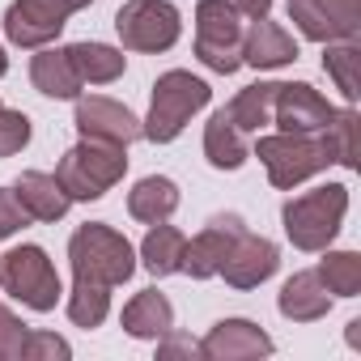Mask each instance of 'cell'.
Segmentation results:
<instances>
[{
    "label": "cell",
    "mask_w": 361,
    "mask_h": 361,
    "mask_svg": "<svg viewBox=\"0 0 361 361\" xmlns=\"http://www.w3.org/2000/svg\"><path fill=\"white\" fill-rule=\"evenodd\" d=\"M247 230V221L238 217V213H221V217H213L192 243H188V251H183V272L192 276V281H213L217 272H221V259L230 255V247H234V238Z\"/></svg>",
    "instance_id": "obj_13"
},
{
    "label": "cell",
    "mask_w": 361,
    "mask_h": 361,
    "mask_svg": "<svg viewBox=\"0 0 361 361\" xmlns=\"http://www.w3.org/2000/svg\"><path fill=\"white\" fill-rule=\"evenodd\" d=\"M64 361V357H73V348H68V340L64 336H56V331H35L30 327V336H26V348H22V361Z\"/></svg>",
    "instance_id": "obj_31"
},
{
    "label": "cell",
    "mask_w": 361,
    "mask_h": 361,
    "mask_svg": "<svg viewBox=\"0 0 361 361\" xmlns=\"http://www.w3.org/2000/svg\"><path fill=\"white\" fill-rule=\"evenodd\" d=\"M344 213H348V188L344 183H323L314 192H302V196L285 200L281 226H285V238L298 251H323V247L336 243V234L344 226Z\"/></svg>",
    "instance_id": "obj_5"
},
{
    "label": "cell",
    "mask_w": 361,
    "mask_h": 361,
    "mask_svg": "<svg viewBox=\"0 0 361 361\" xmlns=\"http://www.w3.org/2000/svg\"><path fill=\"white\" fill-rule=\"evenodd\" d=\"M22 226H30V213L18 204L13 188H0V243H5V238H13Z\"/></svg>",
    "instance_id": "obj_32"
},
{
    "label": "cell",
    "mask_w": 361,
    "mask_h": 361,
    "mask_svg": "<svg viewBox=\"0 0 361 361\" xmlns=\"http://www.w3.org/2000/svg\"><path fill=\"white\" fill-rule=\"evenodd\" d=\"M26 336H30V327L9 306H0V361H22Z\"/></svg>",
    "instance_id": "obj_30"
},
{
    "label": "cell",
    "mask_w": 361,
    "mask_h": 361,
    "mask_svg": "<svg viewBox=\"0 0 361 361\" xmlns=\"http://www.w3.org/2000/svg\"><path fill=\"white\" fill-rule=\"evenodd\" d=\"M178 209V183L166 174H149L128 192V213L145 226H157V221H170Z\"/></svg>",
    "instance_id": "obj_21"
},
{
    "label": "cell",
    "mask_w": 361,
    "mask_h": 361,
    "mask_svg": "<svg viewBox=\"0 0 361 361\" xmlns=\"http://www.w3.org/2000/svg\"><path fill=\"white\" fill-rule=\"evenodd\" d=\"M276 85H281V81H255V85L238 90V94L230 98V106H226L230 123H234L238 132H259V128H268V123H272Z\"/></svg>",
    "instance_id": "obj_25"
},
{
    "label": "cell",
    "mask_w": 361,
    "mask_h": 361,
    "mask_svg": "<svg viewBox=\"0 0 361 361\" xmlns=\"http://www.w3.org/2000/svg\"><path fill=\"white\" fill-rule=\"evenodd\" d=\"M272 348H276L272 336L259 323H251V319H221L200 340V357L204 361H259Z\"/></svg>",
    "instance_id": "obj_12"
},
{
    "label": "cell",
    "mask_w": 361,
    "mask_h": 361,
    "mask_svg": "<svg viewBox=\"0 0 361 361\" xmlns=\"http://www.w3.org/2000/svg\"><path fill=\"white\" fill-rule=\"evenodd\" d=\"M68 264H73L68 319H73V327L94 331L111 314V289L136 272V251L106 221H85L68 238Z\"/></svg>",
    "instance_id": "obj_1"
},
{
    "label": "cell",
    "mask_w": 361,
    "mask_h": 361,
    "mask_svg": "<svg viewBox=\"0 0 361 361\" xmlns=\"http://www.w3.org/2000/svg\"><path fill=\"white\" fill-rule=\"evenodd\" d=\"M319 281L327 293L336 298H357L361 293V255L357 251H327L323 247V259H319Z\"/></svg>",
    "instance_id": "obj_27"
},
{
    "label": "cell",
    "mask_w": 361,
    "mask_h": 361,
    "mask_svg": "<svg viewBox=\"0 0 361 361\" xmlns=\"http://www.w3.org/2000/svg\"><path fill=\"white\" fill-rule=\"evenodd\" d=\"M73 123H77V132L90 136V140H111V145H132V140H140V119H136L123 102L102 98V94L77 98Z\"/></svg>",
    "instance_id": "obj_15"
},
{
    "label": "cell",
    "mask_w": 361,
    "mask_h": 361,
    "mask_svg": "<svg viewBox=\"0 0 361 361\" xmlns=\"http://www.w3.org/2000/svg\"><path fill=\"white\" fill-rule=\"evenodd\" d=\"M157 357L161 361H174V357H200V344L192 340V336H178L174 327L157 340Z\"/></svg>",
    "instance_id": "obj_33"
},
{
    "label": "cell",
    "mask_w": 361,
    "mask_h": 361,
    "mask_svg": "<svg viewBox=\"0 0 361 361\" xmlns=\"http://www.w3.org/2000/svg\"><path fill=\"white\" fill-rule=\"evenodd\" d=\"M289 22L310 43L361 39V0H289Z\"/></svg>",
    "instance_id": "obj_9"
},
{
    "label": "cell",
    "mask_w": 361,
    "mask_h": 361,
    "mask_svg": "<svg viewBox=\"0 0 361 361\" xmlns=\"http://www.w3.org/2000/svg\"><path fill=\"white\" fill-rule=\"evenodd\" d=\"M255 157L264 161L268 183L276 192H293L298 183L314 178L319 170L336 166L327 128L323 132H272V136H259L255 140Z\"/></svg>",
    "instance_id": "obj_2"
},
{
    "label": "cell",
    "mask_w": 361,
    "mask_h": 361,
    "mask_svg": "<svg viewBox=\"0 0 361 361\" xmlns=\"http://www.w3.org/2000/svg\"><path fill=\"white\" fill-rule=\"evenodd\" d=\"M0 289H5L13 302L39 310V314L56 310V302L64 298V285H60L56 264L35 243H22V247H13V251L0 255Z\"/></svg>",
    "instance_id": "obj_6"
},
{
    "label": "cell",
    "mask_w": 361,
    "mask_h": 361,
    "mask_svg": "<svg viewBox=\"0 0 361 361\" xmlns=\"http://www.w3.org/2000/svg\"><path fill=\"white\" fill-rule=\"evenodd\" d=\"M119 323H123V331H128L132 340H161V336L174 327V306H170V298H166L161 289H140V293L123 306Z\"/></svg>",
    "instance_id": "obj_19"
},
{
    "label": "cell",
    "mask_w": 361,
    "mask_h": 361,
    "mask_svg": "<svg viewBox=\"0 0 361 361\" xmlns=\"http://www.w3.org/2000/svg\"><path fill=\"white\" fill-rule=\"evenodd\" d=\"M357 68H361V47H357V39H353V43H323V73L336 81V90H340V98H344L348 106L361 98V77H357Z\"/></svg>",
    "instance_id": "obj_26"
},
{
    "label": "cell",
    "mask_w": 361,
    "mask_h": 361,
    "mask_svg": "<svg viewBox=\"0 0 361 361\" xmlns=\"http://www.w3.org/2000/svg\"><path fill=\"white\" fill-rule=\"evenodd\" d=\"M204 157H209L213 170H238V166H247V157H251L247 132H238L226 111H217V115L204 123Z\"/></svg>",
    "instance_id": "obj_24"
},
{
    "label": "cell",
    "mask_w": 361,
    "mask_h": 361,
    "mask_svg": "<svg viewBox=\"0 0 361 361\" xmlns=\"http://www.w3.org/2000/svg\"><path fill=\"white\" fill-rule=\"evenodd\" d=\"M276 306H281V314L293 319V323H314V319H323V314L331 310V293L323 289L319 272L310 268V272H293V276L281 285Z\"/></svg>",
    "instance_id": "obj_18"
},
{
    "label": "cell",
    "mask_w": 361,
    "mask_h": 361,
    "mask_svg": "<svg viewBox=\"0 0 361 361\" xmlns=\"http://www.w3.org/2000/svg\"><path fill=\"white\" fill-rule=\"evenodd\" d=\"M293 60H298V39L281 22L255 18L247 26V35H243V64H251V68L264 73V68H285Z\"/></svg>",
    "instance_id": "obj_16"
},
{
    "label": "cell",
    "mask_w": 361,
    "mask_h": 361,
    "mask_svg": "<svg viewBox=\"0 0 361 361\" xmlns=\"http://www.w3.org/2000/svg\"><path fill=\"white\" fill-rule=\"evenodd\" d=\"M13 196L30 213V221H60L68 213V204H73L68 192L60 188V178L47 174V170H26L13 183Z\"/></svg>",
    "instance_id": "obj_17"
},
{
    "label": "cell",
    "mask_w": 361,
    "mask_h": 361,
    "mask_svg": "<svg viewBox=\"0 0 361 361\" xmlns=\"http://www.w3.org/2000/svg\"><path fill=\"white\" fill-rule=\"evenodd\" d=\"M30 145V119L26 111H13L0 102V157H13Z\"/></svg>",
    "instance_id": "obj_29"
},
{
    "label": "cell",
    "mask_w": 361,
    "mask_h": 361,
    "mask_svg": "<svg viewBox=\"0 0 361 361\" xmlns=\"http://www.w3.org/2000/svg\"><path fill=\"white\" fill-rule=\"evenodd\" d=\"M348 344L361 348V319H348Z\"/></svg>",
    "instance_id": "obj_36"
},
{
    "label": "cell",
    "mask_w": 361,
    "mask_h": 361,
    "mask_svg": "<svg viewBox=\"0 0 361 361\" xmlns=\"http://www.w3.org/2000/svg\"><path fill=\"white\" fill-rule=\"evenodd\" d=\"M353 132H357V111H353V106L336 111L331 123H327V140H331V157H336V166H344V170H357V145H353Z\"/></svg>",
    "instance_id": "obj_28"
},
{
    "label": "cell",
    "mask_w": 361,
    "mask_h": 361,
    "mask_svg": "<svg viewBox=\"0 0 361 361\" xmlns=\"http://www.w3.org/2000/svg\"><path fill=\"white\" fill-rule=\"evenodd\" d=\"M213 98L209 81L192 77L188 68H170L153 81V98H149V115L140 119V140L153 145H170L178 132L192 123L196 111H204Z\"/></svg>",
    "instance_id": "obj_3"
},
{
    "label": "cell",
    "mask_w": 361,
    "mask_h": 361,
    "mask_svg": "<svg viewBox=\"0 0 361 361\" xmlns=\"http://www.w3.org/2000/svg\"><path fill=\"white\" fill-rule=\"evenodd\" d=\"M183 251H188V234L157 221V226H149V234L140 243V264L149 276H174V272H183Z\"/></svg>",
    "instance_id": "obj_22"
},
{
    "label": "cell",
    "mask_w": 361,
    "mask_h": 361,
    "mask_svg": "<svg viewBox=\"0 0 361 361\" xmlns=\"http://www.w3.org/2000/svg\"><path fill=\"white\" fill-rule=\"evenodd\" d=\"M68 26V13L51 0H13L9 13H5V35L13 47H26V51H39V47H51Z\"/></svg>",
    "instance_id": "obj_10"
},
{
    "label": "cell",
    "mask_w": 361,
    "mask_h": 361,
    "mask_svg": "<svg viewBox=\"0 0 361 361\" xmlns=\"http://www.w3.org/2000/svg\"><path fill=\"white\" fill-rule=\"evenodd\" d=\"M336 106L306 81H281L272 102V123L281 132H323L331 123Z\"/></svg>",
    "instance_id": "obj_11"
},
{
    "label": "cell",
    "mask_w": 361,
    "mask_h": 361,
    "mask_svg": "<svg viewBox=\"0 0 361 361\" xmlns=\"http://www.w3.org/2000/svg\"><path fill=\"white\" fill-rule=\"evenodd\" d=\"M30 81L43 98H81V77L68 60V47H39V56L30 60Z\"/></svg>",
    "instance_id": "obj_20"
},
{
    "label": "cell",
    "mask_w": 361,
    "mask_h": 361,
    "mask_svg": "<svg viewBox=\"0 0 361 361\" xmlns=\"http://www.w3.org/2000/svg\"><path fill=\"white\" fill-rule=\"evenodd\" d=\"M276 268H281L276 243L264 238V234L243 230V234L234 238L230 255L221 259V272H217V276H226V285H234V289H255V285H264Z\"/></svg>",
    "instance_id": "obj_14"
},
{
    "label": "cell",
    "mask_w": 361,
    "mask_h": 361,
    "mask_svg": "<svg viewBox=\"0 0 361 361\" xmlns=\"http://www.w3.org/2000/svg\"><path fill=\"white\" fill-rule=\"evenodd\" d=\"M243 35L247 18L230 0H200L196 5V60L209 73H238L243 68Z\"/></svg>",
    "instance_id": "obj_7"
},
{
    "label": "cell",
    "mask_w": 361,
    "mask_h": 361,
    "mask_svg": "<svg viewBox=\"0 0 361 361\" xmlns=\"http://www.w3.org/2000/svg\"><path fill=\"white\" fill-rule=\"evenodd\" d=\"M230 5H234L247 22H255V18H268V13H272V0H230Z\"/></svg>",
    "instance_id": "obj_34"
},
{
    "label": "cell",
    "mask_w": 361,
    "mask_h": 361,
    "mask_svg": "<svg viewBox=\"0 0 361 361\" xmlns=\"http://www.w3.org/2000/svg\"><path fill=\"white\" fill-rule=\"evenodd\" d=\"M51 5H60V9H64V13L73 18V13H81V9H90V5H94V0H51Z\"/></svg>",
    "instance_id": "obj_35"
},
{
    "label": "cell",
    "mask_w": 361,
    "mask_h": 361,
    "mask_svg": "<svg viewBox=\"0 0 361 361\" xmlns=\"http://www.w3.org/2000/svg\"><path fill=\"white\" fill-rule=\"evenodd\" d=\"M115 30H119L123 51L157 56V51H170L178 43V35H183V13H178L170 0H128L115 13Z\"/></svg>",
    "instance_id": "obj_8"
},
{
    "label": "cell",
    "mask_w": 361,
    "mask_h": 361,
    "mask_svg": "<svg viewBox=\"0 0 361 361\" xmlns=\"http://www.w3.org/2000/svg\"><path fill=\"white\" fill-rule=\"evenodd\" d=\"M68 60H73L81 85H111V81H119L123 68H128V56H123L119 47H111V43H90V39H85V43H73V47H68Z\"/></svg>",
    "instance_id": "obj_23"
},
{
    "label": "cell",
    "mask_w": 361,
    "mask_h": 361,
    "mask_svg": "<svg viewBox=\"0 0 361 361\" xmlns=\"http://www.w3.org/2000/svg\"><path fill=\"white\" fill-rule=\"evenodd\" d=\"M9 73V56H5V47H0V77Z\"/></svg>",
    "instance_id": "obj_37"
},
{
    "label": "cell",
    "mask_w": 361,
    "mask_h": 361,
    "mask_svg": "<svg viewBox=\"0 0 361 361\" xmlns=\"http://www.w3.org/2000/svg\"><path fill=\"white\" fill-rule=\"evenodd\" d=\"M123 174H128V145L90 140V136H81L56 166V178L68 192V200H85V204L102 200Z\"/></svg>",
    "instance_id": "obj_4"
}]
</instances>
